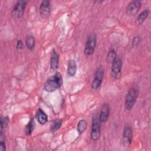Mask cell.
I'll return each instance as SVG.
<instances>
[{
    "label": "cell",
    "instance_id": "obj_1",
    "mask_svg": "<svg viewBox=\"0 0 151 151\" xmlns=\"http://www.w3.org/2000/svg\"><path fill=\"white\" fill-rule=\"evenodd\" d=\"M63 80L61 74L56 72L47 79L44 85V89L47 92H53L60 88L63 85Z\"/></svg>",
    "mask_w": 151,
    "mask_h": 151
},
{
    "label": "cell",
    "instance_id": "obj_2",
    "mask_svg": "<svg viewBox=\"0 0 151 151\" xmlns=\"http://www.w3.org/2000/svg\"><path fill=\"white\" fill-rule=\"evenodd\" d=\"M139 94V88L137 86L130 87L125 97L124 107L126 110L130 111L134 107Z\"/></svg>",
    "mask_w": 151,
    "mask_h": 151
},
{
    "label": "cell",
    "instance_id": "obj_3",
    "mask_svg": "<svg viewBox=\"0 0 151 151\" xmlns=\"http://www.w3.org/2000/svg\"><path fill=\"white\" fill-rule=\"evenodd\" d=\"M97 43V37L95 33H91L86 42L85 47L84 50V52L87 55H92L96 47Z\"/></svg>",
    "mask_w": 151,
    "mask_h": 151
},
{
    "label": "cell",
    "instance_id": "obj_4",
    "mask_svg": "<svg viewBox=\"0 0 151 151\" xmlns=\"http://www.w3.org/2000/svg\"><path fill=\"white\" fill-rule=\"evenodd\" d=\"M27 3L28 2L26 1H18L12 9V17L15 19L21 18L24 14Z\"/></svg>",
    "mask_w": 151,
    "mask_h": 151
},
{
    "label": "cell",
    "instance_id": "obj_5",
    "mask_svg": "<svg viewBox=\"0 0 151 151\" xmlns=\"http://www.w3.org/2000/svg\"><path fill=\"white\" fill-rule=\"evenodd\" d=\"M101 123L99 118H93L90 138L93 141L98 140L101 136Z\"/></svg>",
    "mask_w": 151,
    "mask_h": 151
},
{
    "label": "cell",
    "instance_id": "obj_6",
    "mask_svg": "<svg viewBox=\"0 0 151 151\" xmlns=\"http://www.w3.org/2000/svg\"><path fill=\"white\" fill-rule=\"evenodd\" d=\"M104 75V70L101 65L96 69L94 78L91 83V88L93 90H97L101 86Z\"/></svg>",
    "mask_w": 151,
    "mask_h": 151
},
{
    "label": "cell",
    "instance_id": "obj_7",
    "mask_svg": "<svg viewBox=\"0 0 151 151\" xmlns=\"http://www.w3.org/2000/svg\"><path fill=\"white\" fill-rule=\"evenodd\" d=\"M122 68V60L120 57L117 56L116 59L111 63V76L114 79H119L121 76Z\"/></svg>",
    "mask_w": 151,
    "mask_h": 151
},
{
    "label": "cell",
    "instance_id": "obj_8",
    "mask_svg": "<svg viewBox=\"0 0 151 151\" xmlns=\"http://www.w3.org/2000/svg\"><path fill=\"white\" fill-rule=\"evenodd\" d=\"M39 11L41 17L44 19H47L49 18L51 14V9L50 2L48 0L42 1L40 5Z\"/></svg>",
    "mask_w": 151,
    "mask_h": 151
},
{
    "label": "cell",
    "instance_id": "obj_9",
    "mask_svg": "<svg viewBox=\"0 0 151 151\" xmlns=\"http://www.w3.org/2000/svg\"><path fill=\"white\" fill-rule=\"evenodd\" d=\"M133 131L129 124L125 125L123 130V144L124 147H129L132 142Z\"/></svg>",
    "mask_w": 151,
    "mask_h": 151
},
{
    "label": "cell",
    "instance_id": "obj_10",
    "mask_svg": "<svg viewBox=\"0 0 151 151\" xmlns=\"http://www.w3.org/2000/svg\"><path fill=\"white\" fill-rule=\"evenodd\" d=\"M141 2L138 0L131 1L127 6L126 13L129 15H134L139 11L141 7Z\"/></svg>",
    "mask_w": 151,
    "mask_h": 151
},
{
    "label": "cell",
    "instance_id": "obj_11",
    "mask_svg": "<svg viewBox=\"0 0 151 151\" xmlns=\"http://www.w3.org/2000/svg\"><path fill=\"white\" fill-rule=\"evenodd\" d=\"M110 113V107L109 104H108L107 103L103 104L100 111L99 117L100 122L101 123H106L109 119Z\"/></svg>",
    "mask_w": 151,
    "mask_h": 151
},
{
    "label": "cell",
    "instance_id": "obj_12",
    "mask_svg": "<svg viewBox=\"0 0 151 151\" xmlns=\"http://www.w3.org/2000/svg\"><path fill=\"white\" fill-rule=\"evenodd\" d=\"M60 55L55 48H53L51 51L50 57V67L52 70H56L59 65Z\"/></svg>",
    "mask_w": 151,
    "mask_h": 151
},
{
    "label": "cell",
    "instance_id": "obj_13",
    "mask_svg": "<svg viewBox=\"0 0 151 151\" xmlns=\"http://www.w3.org/2000/svg\"><path fill=\"white\" fill-rule=\"evenodd\" d=\"M77 70V66L76 61L73 59L70 60L68 63V66L67 69V74L68 76L70 77H74L76 74Z\"/></svg>",
    "mask_w": 151,
    "mask_h": 151
},
{
    "label": "cell",
    "instance_id": "obj_14",
    "mask_svg": "<svg viewBox=\"0 0 151 151\" xmlns=\"http://www.w3.org/2000/svg\"><path fill=\"white\" fill-rule=\"evenodd\" d=\"M35 116H36V118H37V120L38 122L41 125L45 124L48 122V116H47V115L40 108L38 109V110H37Z\"/></svg>",
    "mask_w": 151,
    "mask_h": 151
},
{
    "label": "cell",
    "instance_id": "obj_15",
    "mask_svg": "<svg viewBox=\"0 0 151 151\" xmlns=\"http://www.w3.org/2000/svg\"><path fill=\"white\" fill-rule=\"evenodd\" d=\"M25 45L27 47V48L29 50H32L35 47V40L34 36L29 35H27L25 39Z\"/></svg>",
    "mask_w": 151,
    "mask_h": 151
},
{
    "label": "cell",
    "instance_id": "obj_16",
    "mask_svg": "<svg viewBox=\"0 0 151 151\" xmlns=\"http://www.w3.org/2000/svg\"><path fill=\"white\" fill-rule=\"evenodd\" d=\"M35 126V123L34 119L33 118H31L25 127V133L26 135L27 136L31 135L34 130Z\"/></svg>",
    "mask_w": 151,
    "mask_h": 151
},
{
    "label": "cell",
    "instance_id": "obj_17",
    "mask_svg": "<svg viewBox=\"0 0 151 151\" xmlns=\"http://www.w3.org/2000/svg\"><path fill=\"white\" fill-rule=\"evenodd\" d=\"M149 14V10L148 9H146L144 11H143L141 13H140L137 18H136V21L138 24H142L148 17Z\"/></svg>",
    "mask_w": 151,
    "mask_h": 151
},
{
    "label": "cell",
    "instance_id": "obj_18",
    "mask_svg": "<svg viewBox=\"0 0 151 151\" xmlns=\"http://www.w3.org/2000/svg\"><path fill=\"white\" fill-rule=\"evenodd\" d=\"M87 122L84 119L80 120L77 126V132H78L79 134H82L87 129Z\"/></svg>",
    "mask_w": 151,
    "mask_h": 151
},
{
    "label": "cell",
    "instance_id": "obj_19",
    "mask_svg": "<svg viewBox=\"0 0 151 151\" xmlns=\"http://www.w3.org/2000/svg\"><path fill=\"white\" fill-rule=\"evenodd\" d=\"M63 121L61 119H55L54 120L50 126V130L52 132H55L58 130L61 126H62Z\"/></svg>",
    "mask_w": 151,
    "mask_h": 151
},
{
    "label": "cell",
    "instance_id": "obj_20",
    "mask_svg": "<svg viewBox=\"0 0 151 151\" xmlns=\"http://www.w3.org/2000/svg\"><path fill=\"white\" fill-rule=\"evenodd\" d=\"M117 57V53L114 49H111L109 51L107 56H106V61L107 63H112L113 61Z\"/></svg>",
    "mask_w": 151,
    "mask_h": 151
},
{
    "label": "cell",
    "instance_id": "obj_21",
    "mask_svg": "<svg viewBox=\"0 0 151 151\" xmlns=\"http://www.w3.org/2000/svg\"><path fill=\"white\" fill-rule=\"evenodd\" d=\"M1 130H0V132H2L3 129L4 128H5L7 125L8 124L9 122V118L7 116H1Z\"/></svg>",
    "mask_w": 151,
    "mask_h": 151
},
{
    "label": "cell",
    "instance_id": "obj_22",
    "mask_svg": "<svg viewBox=\"0 0 151 151\" xmlns=\"http://www.w3.org/2000/svg\"><path fill=\"white\" fill-rule=\"evenodd\" d=\"M6 149V142L5 138L3 134V132L0 133V150L5 151Z\"/></svg>",
    "mask_w": 151,
    "mask_h": 151
},
{
    "label": "cell",
    "instance_id": "obj_23",
    "mask_svg": "<svg viewBox=\"0 0 151 151\" xmlns=\"http://www.w3.org/2000/svg\"><path fill=\"white\" fill-rule=\"evenodd\" d=\"M141 41V38L139 36L137 35V36H135L133 37L132 41V45L133 47H136L138 45V44L140 43Z\"/></svg>",
    "mask_w": 151,
    "mask_h": 151
},
{
    "label": "cell",
    "instance_id": "obj_24",
    "mask_svg": "<svg viewBox=\"0 0 151 151\" xmlns=\"http://www.w3.org/2000/svg\"><path fill=\"white\" fill-rule=\"evenodd\" d=\"M24 43L22 42V40H18L17 41V44H16V48L18 51H20V50H22L23 48H24Z\"/></svg>",
    "mask_w": 151,
    "mask_h": 151
}]
</instances>
